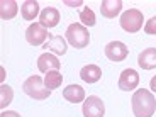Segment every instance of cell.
Wrapping results in <instances>:
<instances>
[{"label":"cell","mask_w":156,"mask_h":117,"mask_svg":"<svg viewBox=\"0 0 156 117\" xmlns=\"http://www.w3.org/2000/svg\"><path fill=\"white\" fill-rule=\"evenodd\" d=\"M12 98H14V92H12L10 87L4 83V85L0 87V107L5 109V107L12 102Z\"/></svg>","instance_id":"d6986e66"},{"label":"cell","mask_w":156,"mask_h":117,"mask_svg":"<svg viewBox=\"0 0 156 117\" xmlns=\"http://www.w3.org/2000/svg\"><path fill=\"white\" fill-rule=\"evenodd\" d=\"M59 68H61V63H59V59L56 58L53 53H43V55L37 58V70L43 71V73H48V71H59Z\"/></svg>","instance_id":"9c48e42d"},{"label":"cell","mask_w":156,"mask_h":117,"mask_svg":"<svg viewBox=\"0 0 156 117\" xmlns=\"http://www.w3.org/2000/svg\"><path fill=\"white\" fill-rule=\"evenodd\" d=\"M65 36H66V43L71 44L75 49H83V48H87L90 43L88 29H87L85 26H82V24H78V22L68 26Z\"/></svg>","instance_id":"3957f363"},{"label":"cell","mask_w":156,"mask_h":117,"mask_svg":"<svg viewBox=\"0 0 156 117\" xmlns=\"http://www.w3.org/2000/svg\"><path fill=\"white\" fill-rule=\"evenodd\" d=\"M63 97L71 104H80V102L85 100V90L80 85H68L63 90Z\"/></svg>","instance_id":"9a60e30c"},{"label":"cell","mask_w":156,"mask_h":117,"mask_svg":"<svg viewBox=\"0 0 156 117\" xmlns=\"http://www.w3.org/2000/svg\"><path fill=\"white\" fill-rule=\"evenodd\" d=\"M137 65L143 70H153L156 68V48H148L139 55L137 58Z\"/></svg>","instance_id":"4fadbf2b"},{"label":"cell","mask_w":156,"mask_h":117,"mask_svg":"<svg viewBox=\"0 0 156 117\" xmlns=\"http://www.w3.org/2000/svg\"><path fill=\"white\" fill-rule=\"evenodd\" d=\"M105 114V105L100 97L90 95L83 102V117H104Z\"/></svg>","instance_id":"8992f818"},{"label":"cell","mask_w":156,"mask_h":117,"mask_svg":"<svg viewBox=\"0 0 156 117\" xmlns=\"http://www.w3.org/2000/svg\"><path fill=\"white\" fill-rule=\"evenodd\" d=\"M19 7L16 0H2L0 2V17L4 20H10L17 16Z\"/></svg>","instance_id":"2e32d148"},{"label":"cell","mask_w":156,"mask_h":117,"mask_svg":"<svg viewBox=\"0 0 156 117\" xmlns=\"http://www.w3.org/2000/svg\"><path fill=\"white\" fill-rule=\"evenodd\" d=\"M127 55H129L127 46L124 43H121V41H112V43H109L105 46V56L110 61H115V63L124 61L127 58Z\"/></svg>","instance_id":"52a82bcc"},{"label":"cell","mask_w":156,"mask_h":117,"mask_svg":"<svg viewBox=\"0 0 156 117\" xmlns=\"http://www.w3.org/2000/svg\"><path fill=\"white\" fill-rule=\"evenodd\" d=\"M80 78L85 83H97L102 78V70L97 65H87L80 70Z\"/></svg>","instance_id":"5bb4252c"},{"label":"cell","mask_w":156,"mask_h":117,"mask_svg":"<svg viewBox=\"0 0 156 117\" xmlns=\"http://www.w3.org/2000/svg\"><path fill=\"white\" fill-rule=\"evenodd\" d=\"M149 87H151V90L156 94V76H153V78H151V82H149Z\"/></svg>","instance_id":"603a6c76"},{"label":"cell","mask_w":156,"mask_h":117,"mask_svg":"<svg viewBox=\"0 0 156 117\" xmlns=\"http://www.w3.org/2000/svg\"><path fill=\"white\" fill-rule=\"evenodd\" d=\"M59 10L55 7H46L41 14H39V24L44 29H53L59 24Z\"/></svg>","instance_id":"30bf717a"},{"label":"cell","mask_w":156,"mask_h":117,"mask_svg":"<svg viewBox=\"0 0 156 117\" xmlns=\"http://www.w3.org/2000/svg\"><path fill=\"white\" fill-rule=\"evenodd\" d=\"M139 85V73L133 68H127L121 73L119 76V88L124 90V92H131V90H136Z\"/></svg>","instance_id":"ba28073f"},{"label":"cell","mask_w":156,"mask_h":117,"mask_svg":"<svg viewBox=\"0 0 156 117\" xmlns=\"http://www.w3.org/2000/svg\"><path fill=\"white\" fill-rule=\"evenodd\" d=\"M131 104H133L134 117H153L156 112V98L146 88L136 90Z\"/></svg>","instance_id":"6da1fadb"},{"label":"cell","mask_w":156,"mask_h":117,"mask_svg":"<svg viewBox=\"0 0 156 117\" xmlns=\"http://www.w3.org/2000/svg\"><path fill=\"white\" fill-rule=\"evenodd\" d=\"M66 39H63L61 36H51V39H48L46 44H43V49H48V53H53V55H59L63 56L66 53L68 46H66Z\"/></svg>","instance_id":"8fae6325"},{"label":"cell","mask_w":156,"mask_h":117,"mask_svg":"<svg viewBox=\"0 0 156 117\" xmlns=\"http://www.w3.org/2000/svg\"><path fill=\"white\" fill-rule=\"evenodd\" d=\"M65 4L70 5V7H78V5H82V2H80V0H78V2H68V0H66Z\"/></svg>","instance_id":"cb8c5ba5"},{"label":"cell","mask_w":156,"mask_h":117,"mask_svg":"<svg viewBox=\"0 0 156 117\" xmlns=\"http://www.w3.org/2000/svg\"><path fill=\"white\" fill-rule=\"evenodd\" d=\"M0 117H20V115L17 112H14V110H4L0 114Z\"/></svg>","instance_id":"7402d4cb"},{"label":"cell","mask_w":156,"mask_h":117,"mask_svg":"<svg viewBox=\"0 0 156 117\" xmlns=\"http://www.w3.org/2000/svg\"><path fill=\"white\" fill-rule=\"evenodd\" d=\"M22 92L26 95H29L31 98H34V100H44V98H48L51 95V90L46 88L44 80L41 76H37V75L29 76L22 83Z\"/></svg>","instance_id":"7a4b0ae2"},{"label":"cell","mask_w":156,"mask_h":117,"mask_svg":"<svg viewBox=\"0 0 156 117\" xmlns=\"http://www.w3.org/2000/svg\"><path fill=\"white\" fill-rule=\"evenodd\" d=\"M121 10H122L121 0H104L100 5V14L107 19H114L115 16H119Z\"/></svg>","instance_id":"7c38bea8"},{"label":"cell","mask_w":156,"mask_h":117,"mask_svg":"<svg viewBox=\"0 0 156 117\" xmlns=\"http://www.w3.org/2000/svg\"><path fill=\"white\" fill-rule=\"evenodd\" d=\"M20 14L26 20H34L39 16V4L34 0H26L20 7Z\"/></svg>","instance_id":"e0dca14e"},{"label":"cell","mask_w":156,"mask_h":117,"mask_svg":"<svg viewBox=\"0 0 156 117\" xmlns=\"http://www.w3.org/2000/svg\"><path fill=\"white\" fill-rule=\"evenodd\" d=\"M26 39L32 46H41V44H46V39H51V34L39 22H34L26 29Z\"/></svg>","instance_id":"5b68a950"},{"label":"cell","mask_w":156,"mask_h":117,"mask_svg":"<svg viewBox=\"0 0 156 117\" xmlns=\"http://www.w3.org/2000/svg\"><path fill=\"white\" fill-rule=\"evenodd\" d=\"M143 22H144L143 12L137 9H129L121 16V27L126 32H137L143 27Z\"/></svg>","instance_id":"277c9868"},{"label":"cell","mask_w":156,"mask_h":117,"mask_svg":"<svg viewBox=\"0 0 156 117\" xmlns=\"http://www.w3.org/2000/svg\"><path fill=\"white\" fill-rule=\"evenodd\" d=\"M61 82H63V75L59 71H48L46 76H44V85H46L48 90H56L61 87Z\"/></svg>","instance_id":"ac0fdd59"},{"label":"cell","mask_w":156,"mask_h":117,"mask_svg":"<svg viewBox=\"0 0 156 117\" xmlns=\"http://www.w3.org/2000/svg\"><path fill=\"white\" fill-rule=\"evenodd\" d=\"M80 22H82V26H85V27H92V26H95V24H97V19H95L94 10L83 9V10L80 12Z\"/></svg>","instance_id":"ffe728a7"},{"label":"cell","mask_w":156,"mask_h":117,"mask_svg":"<svg viewBox=\"0 0 156 117\" xmlns=\"http://www.w3.org/2000/svg\"><path fill=\"white\" fill-rule=\"evenodd\" d=\"M144 32L149 36H156V16L151 17V19L144 24Z\"/></svg>","instance_id":"44dd1931"}]
</instances>
